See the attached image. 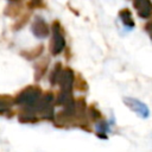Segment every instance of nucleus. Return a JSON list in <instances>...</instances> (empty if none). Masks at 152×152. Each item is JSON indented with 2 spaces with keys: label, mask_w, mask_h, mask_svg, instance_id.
Returning a JSON list of instances; mask_svg holds the SVG:
<instances>
[{
  "label": "nucleus",
  "mask_w": 152,
  "mask_h": 152,
  "mask_svg": "<svg viewBox=\"0 0 152 152\" xmlns=\"http://www.w3.org/2000/svg\"><path fill=\"white\" fill-rule=\"evenodd\" d=\"M40 89L37 88V87H27L26 89H24L14 100V102L17 104H20V106H24L26 109H32L36 103L39 101L40 99Z\"/></svg>",
  "instance_id": "1"
},
{
  "label": "nucleus",
  "mask_w": 152,
  "mask_h": 152,
  "mask_svg": "<svg viewBox=\"0 0 152 152\" xmlns=\"http://www.w3.org/2000/svg\"><path fill=\"white\" fill-rule=\"evenodd\" d=\"M64 46H65V42L63 38V34L61 33L59 25L57 23H55L53 24V37H52V42H51V51L53 55H58L59 52H62Z\"/></svg>",
  "instance_id": "2"
},
{
  "label": "nucleus",
  "mask_w": 152,
  "mask_h": 152,
  "mask_svg": "<svg viewBox=\"0 0 152 152\" xmlns=\"http://www.w3.org/2000/svg\"><path fill=\"white\" fill-rule=\"evenodd\" d=\"M124 102L126 103L127 107H129L139 116H141V118H147L148 116V108L141 101H139L137 99H133V97H124Z\"/></svg>",
  "instance_id": "3"
},
{
  "label": "nucleus",
  "mask_w": 152,
  "mask_h": 152,
  "mask_svg": "<svg viewBox=\"0 0 152 152\" xmlns=\"http://www.w3.org/2000/svg\"><path fill=\"white\" fill-rule=\"evenodd\" d=\"M57 82H59L61 88H62V91L70 93V90L72 88V82H74V74H72V71L69 70V69L61 71Z\"/></svg>",
  "instance_id": "4"
},
{
  "label": "nucleus",
  "mask_w": 152,
  "mask_h": 152,
  "mask_svg": "<svg viewBox=\"0 0 152 152\" xmlns=\"http://www.w3.org/2000/svg\"><path fill=\"white\" fill-rule=\"evenodd\" d=\"M32 32L38 38H45L49 34V27L42 18H37L32 25Z\"/></svg>",
  "instance_id": "5"
},
{
  "label": "nucleus",
  "mask_w": 152,
  "mask_h": 152,
  "mask_svg": "<svg viewBox=\"0 0 152 152\" xmlns=\"http://www.w3.org/2000/svg\"><path fill=\"white\" fill-rule=\"evenodd\" d=\"M134 6L137 8L139 17L141 18H148L152 14V4L150 1H146V0L134 1Z\"/></svg>",
  "instance_id": "6"
},
{
  "label": "nucleus",
  "mask_w": 152,
  "mask_h": 152,
  "mask_svg": "<svg viewBox=\"0 0 152 152\" xmlns=\"http://www.w3.org/2000/svg\"><path fill=\"white\" fill-rule=\"evenodd\" d=\"M120 18H121V21L128 26V27H133L134 26V21L132 19V15H131V12L128 10H124L120 12Z\"/></svg>",
  "instance_id": "7"
},
{
  "label": "nucleus",
  "mask_w": 152,
  "mask_h": 152,
  "mask_svg": "<svg viewBox=\"0 0 152 152\" xmlns=\"http://www.w3.org/2000/svg\"><path fill=\"white\" fill-rule=\"evenodd\" d=\"M10 106H11V102H10L8 97H6V99L0 97V113H4L6 110H8Z\"/></svg>",
  "instance_id": "8"
},
{
  "label": "nucleus",
  "mask_w": 152,
  "mask_h": 152,
  "mask_svg": "<svg viewBox=\"0 0 152 152\" xmlns=\"http://www.w3.org/2000/svg\"><path fill=\"white\" fill-rule=\"evenodd\" d=\"M146 30L148 31V33L151 34V37H152V21L151 23H148L147 25H146Z\"/></svg>",
  "instance_id": "9"
}]
</instances>
